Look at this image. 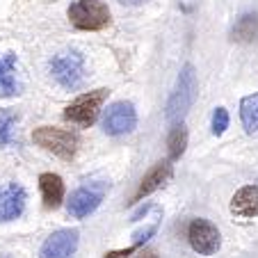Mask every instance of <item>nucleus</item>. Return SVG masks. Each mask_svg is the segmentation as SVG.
Instances as JSON below:
<instances>
[{
  "instance_id": "obj_4",
  "label": "nucleus",
  "mask_w": 258,
  "mask_h": 258,
  "mask_svg": "<svg viewBox=\"0 0 258 258\" xmlns=\"http://www.w3.org/2000/svg\"><path fill=\"white\" fill-rule=\"evenodd\" d=\"M107 89H94V92H87L83 96H78L71 105L64 110V119L71 123H78L83 128H89L94 121L98 119V112H101L103 103L107 101Z\"/></svg>"
},
{
  "instance_id": "obj_3",
  "label": "nucleus",
  "mask_w": 258,
  "mask_h": 258,
  "mask_svg": "<svg viewBox=\"0 0 258 258\" xmlns=\"http://www.w3.org/2000/svg\"><path fill=\"white\" fill-rule=\"evenodd\" d=\"M32 140L34 144H39L41 149L50 151L53 156L62 158V160H73L76 151H78V135L71 131H62V128H53V126L34 128Z\"/></svg>"
},
{
  "instance_id": "obj_21",
  "label": "nucleus",
  "mask_w": 258,
  "mask_h": 258,
  "mask_svg": "<svg viewBox=\"0 0 258 258\" xmlns=\"http://www.w3.org/2000/svg\"><path fill=\"white\" fill-rule=\"evenodd\" d=\"M135 258H158V253L153 251V249H140Z\"/></svg>"
},
{
  "instance_id": "obj_5",
  "label": "nucleus",
  "mask_w": 258,
  "mask_h": 258,
  "mask_svg": "<svg viewBox=\"0 0 258 258\" xmlns=\"http://www.w3.org/2000/svg\"><path fill=\"white\" fill-rule=\"evenodd\" d=\"M50 73L62 87L76 89L85 78V57L78 50H64L50 59Z\"/></svg>"
},
{
  "instance_id": "obj_1",
  "label": "nucleus",
  "mask_w": 258,
  "mask_h": 258,
  "mask_svg": "<svg viewBox=\"0 0 258 258\" xmlns=\"http://www.w3.org/2000/svg\"><path fill=\"white\" fill-rule=\"evenodd\" d=\"M197 92H199V83H197V71L192 64H185L180 69L178 78H176V85L171 89V96L167 101V107H165V119L169 123H178L183 121L190 107L195 105V98H197Z\"/></svg>"
},
{
  "instance_id": "obj_17",
  "label": "nucleus",
  "mask_w": 258,
  "mask_h": 258,
  "mask_svg": "<svg viewBox=\"0 0 258 258\" xmlns=\"http://www.w3.org/2000/svg\"><path fill=\"white\" fill-rule=\"evenodd\" d=\"M169 158L171 160H178L183 153H185V146H187V128L183 126V123H174V128H171L169 133Z\"/></svg>"
},
{
  "instance_id": "obj_12",
  "label": "nucleus",
  "mask_w": 258,
  "mask_h": 258,
  "mask_svg": "<svg viewBox=\"0 0 258 258\" xmlns=\"http://www.w3.org/2000/svg\"><path fill=\"white\" fill-rule=\"evenodd\" d=\"M231 213L238 215V217H258V187H240L231 199Z\"/></svg>"
},
{
  "instance_id": "obj_10",
  "label": "nucleus",
  "mask_w": 258,
  "mask_h": 258,
  "mask_svg": "<svg viewBox=\"0 0 258 258\" xmlns=\"http://www.w3.org/2000/svg\"><path fill=\"white\" fill-rule=\"evenodd\" d=\"M25 208V190L19 183H7L0 187V222H12Z\"/></svg>"
},
{
  "instance_id": "obj_13",
  "label": "nucleus",
  "mask_w": 258,
  "mask_h": 258,
  "mask_svg": "<svg viewBox=\"0 0 258 258\" xmlns=\"http://www.w3.org/2000/svg\"><path fill=\"white\" fill-rule=\"evenodd\" d=\"M14 69H16L14 53L0 55V96L3 98H12L19 94V83H16Z\"/></svg>"
},
{
  "instance_id": "obj_8",
  "label": "nucleus",
  "mask_w": 258,
  "mask_h": 258,
  "mask_svg": "<svg viewBox=\"0 0 258 258\" xmlns=\"http://www.w3.org/2000/svg\"><path fill=\"white\" fill-rule=\"evenodd\" d=\"M80 233L76 229L55 231L46 238V242L39 249V258H71L78 249Z\"/></svg>"
},
{
  "instance_id": "obj_16",
  "label": "nucleus",
  "mask_w": 258,
  "mask_h": 258,
  "mask_svg": "<svg viewBox=\"0 0 258 258\" xmlns=\"http://www.w3.org/2000/svg\"><path fill=\"white\" fill-rule=\"evenodd\" d=\"M240 119L247 133L258 131V94H249L240 101Z\"/></svg>"
},
{
  "instance_id": "obj_14",
  "label": "nucleus",
  "mask_w": 258,
  "mask_h": 258,
  "mask_svg": "<svg viewBox=\"0 0 258 258\" xmlns=\"http://www.w3.org/2000/svg\"><path fill=\"white\" fill-rule=\"evenodd\" d=\"M39 187H41V197H44V206L46 208H57L64 199V183L57 174H41L39 176Z\"/></svg>"
},
{
  "instance_id": "obj_23",
  "label": "nucleus",
  "mask_w": 258,
  "mask_h": 258,
  "mask_svg": "<svg viewBox=\"0 0 258 258\" xmlns=\"http://www.w3.org/2000/svg\"><path fill=\"white\" fill-rule=\"evenodd\" d=\"M0 258H10V256H0Z\"/></svg>"
},
{
  "instance_id": "obj_9",
  "label": "nucleus",
  "mask_w": 258,
  "mask_h": 258,
  "mask_svg": "<svg viewBox=\"0 0 258 258\" xmlns=\"http://www.w3.org/2000/svg\"><path fill=\"white\" fill-rule=\"evenodd\" d=\"M101 201H103V187H94V185L80 187L69 199V215L76 219H83L87 215H92L101 206Z\"/></svg>"
},
{
  "instance_id": "obj_6",
  "label": "nucleus",
  "mask_w": 258,
  "mask_h": 258,
  "mask_svg": "<svg viewBox=\"0 0 258 258\" xmlns=\"http://www.w3.org/2000/svg\"><path fill=\"white\" fill-rule=\"evenodd\" d=\"M187 238H190V244L197 253L201 256H210L219 249L222 244V235H219L217 226L208 219H192L190 229H187Z\"/></svg>"
},
{
  "instance_id": "obj_2",
  "label": "nucleus",
  "mask_w": 258,
  "mask_h": 258,
  "mask_svg": "<svg viewBox=\"0 0 258 258\" xmlns=\"http://www.w3.org/2000/svg\"><path fill=\"white\" fill-rule=\"evenodd\" d=\"M67 14L73 28L85 32H96L110 25V10L101 0H76Z\"/></svg>"
},
{
  "instance_id": "obj_18",
  "label": "nucleus",
  "mask_w": 258,
  "mask_h": 258,
  "mask_svg": "<svg viewBox=\"0 0 258 258\" xmlns=\"http://www.w3.org/2000/svg\"><path fill=\"white\" fill-rule=\"evenodd\" d=\"M16 121V114L12 110H0V144L7 146L12 142V126Z\"/></svg>"
},
{
  "instance_id": "obj_20",
  "label": "nucleus",
  "mask_w": 258,
  "mask_h": 258,
  "mask_svg": "<svg viewBox=\"0 0 258 258\" xmlns=\"http://www.w3.org/2000/svg\"><path fill=\"white\" fill-rule=\"evenodd\" d=\"M137 247H140V244H131V247H126V249H117V251H107L103 258H128L131 253H135V251H137Z\"/></svg>"
},
{
  "instance_id": "obj_7",
  "label": "nucleus",
  "mask_w": 258,
  "mask_h": 258,
  "mask_svg": "<svg viewBox=\"0 0 258 258\" xmlns=\"http://www.w3.org/2000/svg\"><path fill=\"white\" fill-rule=\"evenodd\" d=\"M135 126H137V112L133 103L117 101L107 107L105 119H103V131L107 135H123V133H131Z\"/></svg>"
},
{
  "instance_id": "obj_11",
  "label": "nucleus",
  "mask_w": 258,
  "mask_h": 258,
  "mask_svg": "<svg viewBox=\"0 0 258 258\" xmlns=\"http://www.w3.org/2000/svg\"><path fill=\"white\" fill-rule=\"evenodd\" d=\"M171 174H174V167H171L169 160H162V162H158V165H153L151 169L144 174V178H142L140 187H137V192H135V201H140L142 197H149L151 192H156L158 187H162L167 180L171 178Z\"/></svg>"
},
{
  "instance_id": "obj_15",
  "label": "nucleus",
  "mask_w": 258,
  "mask_h": 258,
  "mask_svg": "<svg viewBox=\"0 0 258 258\" xmlns=\"http://www.w3.org/2000/svg\"><path fill=\"white\" fill-rule=\"evenodd\" d=\"M258 37V16L256 14H244L238 19V23L231 30V39L240 41V44H249Z\"/></svg>"
},
{
  "instance_id": "obj_19",
  "label": "nucleus",
  "mask_w": 258,
  "mask_h": 258,
  "mask_svg": "<svg viewBox=\"0 0 258 258\" xmlns=\"http://www.w3.org/2000/svg\"><path fill=\"white\" fill-rule=\"evenodd\" d=\"M229 128V112L224 107H215L213 112V135H222Z\"/></svg>"
},
{
  "instance_id": "obj_22",
  "label": "nucleus",
  "mask_w": 258,
  "mask_h": 258,
  "mask_svg": "<svg viewBox=\"0 0 258 258\" xmlns=\"http://www.w3.org/2000/svg\"><path fill=\"white\" fill-rule=\"evenodd\" d=\"M121 5H131V7H135V5H144V3H149V0H119Z\"/></svg>"
}]
</instances>
